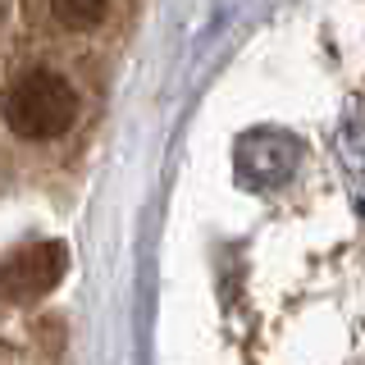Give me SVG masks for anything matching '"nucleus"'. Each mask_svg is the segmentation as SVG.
Returning <instances> with one entry per match:
<instances>
[{
  "label": "nucleus",
  "mask_w": 365,
  "mask_h": 365,
  "mask_svg": "<svg viewBox=\"0 0 365 365\" xmlns=\"http://www.w3.org/2000/svg\"><path fill=\"white\" fill-rule=\"evenodd\" d=\"M0 114H5L9 133L23 137V142H51V137H64L78 119V96L73 87L64 83V73H51V68H28L0 96Z\"/></svg>",
  "instance_id": "1"
},
{
  "label": "nucleus",
  "mask_w": 365,
  "mask_h": 365,
  "mask_svg": "<svg viewBox=\"0 0 365 365\" xmlns=\"http://www.w3.org/2000/svg\"><path fill=\"white\" fill-rule=\"evenodd\" d=\"M297 165H302V142L283 128H251L233 146V174H237V187L247 192L283 187L297 174Z\"/></svg>",
  "instance_id": "2"
},
{
  "label": "nucleus",
  "mask_w": 365,
  "mask_h": 365,
  "mask_svg": "<svg viewBox=\"0 0 365 365\" xmlns=\"http://www.w3.org/2000/svg\"><path fill=\"white\" fill-rule=\"evenodd\" d=\"M68 269V251L64 242H32L19 247L0 260V297L9 302H37L64 279Z\"/></svg>",
  "instance_id": "3"
},
{
  "label": "nucleus",
  "mask_w": 365,
  "mask_h": 365,
  "mask_svg": "<svg viewBox=\"0 0 365 365\" xmlns=\"http://www.w3.org/2000/svg\"><path fill=\"white\" fill-rule=\"evenodd\" d=\"M338 160H342V174L351 182V201L365 210V96L351 101L342 123H338Z\"/></svg>",
  "instance_id": "4"
},
{
  "label": "nucleus",
  "mask_w": 365,
  "mask_h": 365,
  "mask_svg": "<svg viewBox=\"0 0 365 365\" xmlns=\"http://www.w3.org/2000/svg\"><path fill=\"white\" fill-rule=\"evenodd\" d=\"M51 14L73 32H87L106 19V0H51Z\"/></svg>",
  "instance_id": "5"
}]
</instances>
